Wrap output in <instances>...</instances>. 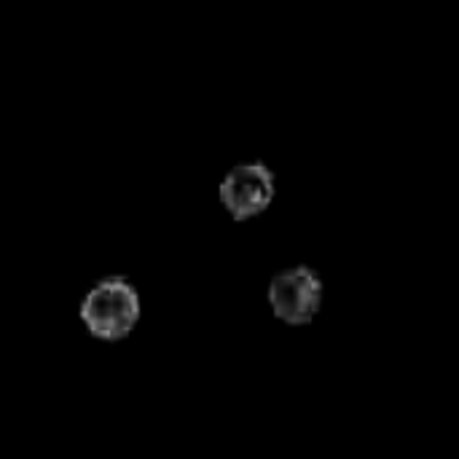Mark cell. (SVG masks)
Returning a JSON list of instances; mask_svg holds the SVG:
<instances>
[{"instance_id": "7a4b0ae2", "label": "cell", "mask_w": 459, "mask_h": 459, "mask_svg": "<svg viewBox=\"0 0 459 459\" xmlns=\"http://www.w3.org/2000/svg\"><path fill=\"white\" fill-rule=\"evenodd\" d=\"M266 299H269L272 315L280 323L301 328V325H309L320 315L325 285L312 266L299 264L272 277Z\"/></svg>"}, {"instance_id": "3957f363", "label": "cell", "mask_w": 459, "mask_h": 459, "mask_svg": "<svg viewBox=\"0 0 459 459\" xmlns=\"http://www.w3.org/2000/svg\"><path fill=\"white\" fill-rule=\"evenodd\" d=\"M274 191V172L264 161H247L226 172L218 188V199L237 223H245L272 207Z\"/></svg>"}, {"instance_id": "6da1fadb", "label": "cell", "mask_w": 459, "mask_h": 459, "mask_svg": "<svg viewBox=\"0 0 459 459\" xmlns=\"http://www.w3.org/2000/svg\"><path fill=\"white\" fill-rule=\"evenodd\" d=\"M140 293L126 277H102L81 299L78 317L89 336L116 344L124 342L140 323Z\"/></svg>"}]
</instances>
